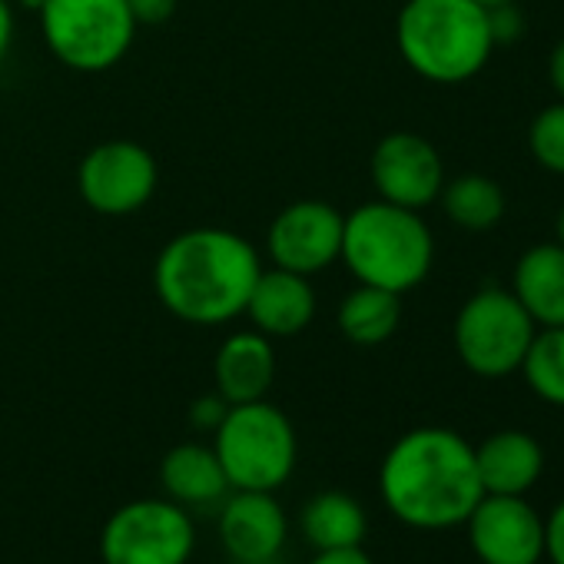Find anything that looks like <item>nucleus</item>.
Listing matches in <instances>:
<instances>
[{
  "mask_svg": "<svg viewBox=\"0 0 564 564\" xmlns=\"http://www.w3.org/2000/svg\"><path fill=\"white\" fill-rule=\"evenodd\" d=\"M262 272L256 246L216 226H196L173 236L153 265V290L163 310L189 326H226L246 313Z\"/></svg>",
  "mask_w": 564,
  "mask_h": 564,
  "instance_id": "nucleus-1",
  "label": "nucleus"
},
{
  "mask_svg": "<svg viewBox=\"0 0 564 564\" xmlns=\"http://www.w3.org/2000/svg\"><path fill=\"white\" fill-rule=\"evenodd\" d=\"M379 491L386 508L409 528H458L485 495L475 468V445L452 429H412L386 452Z\"/></svg>",
  "mask_w": 564,
  "mask_h": 564,
  "instance_id": "nucleus-2",
  "label": "nucleus"
},
{
  "mask_svg": "<svg viewBox=\"0 0 564 564\" xmlns=\"http://www.w3.org/2000/svg\"><path fill=\"white\" fill-rule=\"evenodd\" d=\"M395 44L409 70L445 87L478 77L495 51L488 11L475 0H405Z\"/></svg>",
  "mask_w": 564,
  "mask_h": 564,
  "instance_id": "nucleus-3",
  "label": "nucleus"
},
{
  "mask_svg": "<svg viewBox=\"0 0 564 564\" xmlns=\"http://www.w3.org/2000/svg\"><path fill=\"white\" fill-rule=\"evenodd\" d=\"M339 259L362 286L402 296L422 286L432 272L435 239L429 223L415 209L372 199L346 216Z\"/></svg>",
  "mask_w": 564,
  "mask_h": 564,
  "instance_id": "nucleus-4",
  "label": "nucleus"
},
{
  "mask_svg": "<svg viewBox=\"0 0 564 564\" xmlns=\"http://www.w3.org/2000/svg\"><path fill=\"white\" fill-rule=\"evenodd\" d=\"M213 435V452L232 491H275L296 468V429L286 412L265 399L229 405Z\"/></svg>",
  "mask_w": 564,
  "mask_h": 564,
  "instance_id": "nucleus-5",
  "label": "nucleus"
},
{
  "mask_svg": "<svg viewBox=\"0 0 564 564\" xmlns=\"http://www.w3.org/2000/svg\"><path fill=\"white\" fill-rule=\"evenodd\" d=\"M37 18L47 51L80 74L117 67L137 41L127 0H47Z\"/></svg>",
  "mask_w": 564,
  "mask_h": 564,
  "instance_id": "nucleus-6",
  "label": "nucleus"
},
{
  "mask_svg": "<svg viewBox=\"0 0 564 564\" xmlns=\"http://www.w3.org/2000/svg\"><path fill=\"white\" fill-rule=\"evenodd\" d=\"M538 326L511 290H478L455 316L452 343L462 366L481 379H505L521 369Z\"/></svg>",
  "mask_w": 564,
  "mask_h": 564,
  "instance_id": "nucleus-7",
  "label": "nucleus"
},
{
  "mask_svg": "<svg viewBox=\"0 0 564 564\" xmlns=\"http://www.w3.org/2000/svg\"><path fill=\"white\" fill-rule=\"evenodd\" d=\"M196 528L183 505L140 498L117 508L100 531L104 564H189Z\"/></svg>",
  "mask_w": 564,
  "mask_h": 564,
  "instance_id": "nucleus-8",
  "label": "nucleus"
},
{
  "mask_svg": "<svg viewBox=\"0 0 564 564\" xmlns=\"http://www.w3.org/2000/svg\"><path fill=\"white\" fill-rule=\"evenodd\" d=\"M160 183L153 153L133 140H107L77 166V193L100 216H130L143 209Z\"/></svg>",
  "mask_w": 564,
  "mask_h": 564,
  "instance_id": "nucleus-9",
  "label": "nucleus"
},
{
  "mask_svg": "<svg viewBox=\"0 0 564 564\" xmlns=\"http://www.w3.org/2000/svg\"><path fill=\"white\" fill-rule=\"evenodd\" d=\"M346 213L323 199H296L279 209L265 232V252L275 269L296 275H319L343 256Z\"/></svg>",
  "mask_w": 564,
  "mask_h": 564,
  "instance_id": "nucleus-10",
  "label": "nucleus"
},
{
  "mask_svg": "<svg viewBox=\"0 0 564 564\" xmlns=\"http://www.w3.org/2000/svg\"><path fill=\"white\" fill-rule=\"evenodd\" d=\"M369 176L379 199L422 213L438 199L445 186V163L435 143H429L419 133L395 130L376 143Z\"/></svg>",
  "mask_w": 564,
  "mask_h": 564,
  "instance_id": "nucleus-11",
  "label": "nucleus"
},
{
  "mask_svg": "<svg viewBox=\"0 0 564 564\" xmlns=\"http://www.w3.org/2000/svg\"><path fill=\"white\" fill-rule=\"evenodd\" d=\"M465 524L481 564H538L544 557V518L524 495H481Z\"/></svg>",
  "mask_w": 564,
  "mask_h": 564,
  "instance_id": "nucleus-12",
  "label": "nucleus"
},
{
  "mask_svg": "<svg viewBox=\"0 0 564 564\" xmlns=\"http://www.w3.org/2000/svg\"><path fill=\"white\" fill-rule=\"evenodd\" d=\"M286 534L290 521L272 491H236L223 501L219 538L236 564H269Z\"/></svg>",
  "mask_w": 564,
  "mask_h": 564,
  "instance_id": "nucleus-13",
  "label": "nucleus"
},
{
  "mask_svg": "<svg viewBox=\"0 0 564 564\" xmlns=\"http://www.w3.org/2000/svg\"><path fill=\"white\" fill-rule=\"evenodd\" d=\"M242 316H249L252 329L269 339L300 336L316 319V290L306 275L275 269V265L262 269Z\"/></svg>",
  "mask_w": 564,
  "mask_h": 564,
  "instance_id": "nucleus-14",
  "label": "nucleus"
},
{
  "mask_svg": "<svg viewBox=\"0 0 564 564\" xmlns=\"http://www.w3.org/2000/svg\"><path fill=\"white\" fill-rule=\"evenodd\" d=\"M213 379H216V392L229 405L265 399L272 389V379H275L272 339L256 329L226 336L213 359Z\"/></svg>",
  "mask_w": 564,
  "mask_h": 564,
  "instance_id": "nucleus-15",
  "label": "nucleus"
},
{
  "mask_svg": "<svg viewBox=\"0 0 564 564\" xmlns=\"http://www.w3.org/2000/svg\"><path fill=\"white\" fill-rule=\"evenodd\" d=\"M511 293L538 329L564 326V246L538 242L514 262Z\"/></svg>",
  "mask_w": 564,
  "mask_h": 564,
  "instance_id": "nucleus-16",
  "label": "nucleus"
},
{
  "mask_svg": "<svg viewBox=\"0 0 564 564\" xmlns=\"http://www.w3.org/2000/svg\"><path fill=\"white\" fill-rule=\"evenodd\" d=\"M475 468L485 495H524L544 471V452L534 435L505 429L475 448Z\"/></svg>",
  "mask_w": 564,
  "mask_h": 564,
  "instance_id": "nucleus-17",
  "label": "nucleus"
},
{
  "mask_svg": "<svg viewBox=\"0 0 564 564\" xmlns=\"http://www.w3.org/2000/svg\"><path fill=\"white\" fill-rule=\"evenodd\" d=\"M160 485H163L166 498L183 508L223 501L229 491V481H226V471H223L216 452L199 442H183L163 455Z\"/></svg>",
  "mask_w": 564,
  "mask_h": 564,
  "instance_id": "nucleus-18",
  "label": "nucleus"
},
{
  "mask_svg": "<svg viewBox=\"0 0 564 564\" xmlns=\"http://www.w3.org/2000/svg\"><path fill=\"white\" fill-rule=\"evenodd\" d=\"M303 538L316 551H339V547H362L369 518L362 505L346 491H319L300 518Z\"/></svg>",
  "mask_w": 564,
  "mask_h": 564,
  "instance_id": "nucleus-19",
  "label": "nucleus"
},
{
  "mask_svg": "<svg viewBox=\"0 0 564 564\" xmlns=\"http://www.w3.org/2000/svg\"><path fill=\"white\" fill-rule=\"evenodd\" d=\"M402 323V296L389 293V290H376V286H359L352 293L343 296L339 313H336V326L339 333L362 349L382 346L395 336Z\"/></svg>",
  "mask_w": 564,
  "mask_h": 564,
  "instance_id": "nucleus-20",
  "label": "nucleus"
},
{
  "mask_svg": "<svg viewBox=\"0 0 564 564\" xmlns=\"http://www.w3.org/2000/svg\"><path fill=\"white\" fill-rule=\"evenodd\" d=\"M438 199H442L445 216L468 232H485L498 226L505 216V189L491 176H481V173H465V176L448 180Z\"/></svg>",
  "mask_w": 564,
  "mask_h": 564,
  "instance_id": "nucleus-21",
  "label": "nucleus"
},
{
  "mask_svg": "<svg viewBox=\"0 0 564 564\" xmlns=\"http://www.w3.org/2000/svg\"><path fill=\"white\" fill-rule=\"evenodd\" d=\"M521 372L538 399L564 409V326L534 333Z\"/></svg>",
  "mask_w": 564,
  "mask_h": 564,
  "instance_id": "nucleus-22",
  "label": "nucleus"
},
{
  "mask_svg": "<svg viewBox=\"0 0 564 564\" xmlns=\"http://www.w3.org/2000/svg\"><path fill=\"white\" fill-rule=\"evenodd\" d=\"M528 150L534 163L554 176H564V100L544 107L528 127Z\"/></svg>",
  "mask_w": 564,
  "mask_h": 564,
  "instance_id": "nucleus-23",
  "label": "nucleus"
},
{
  "mask_svg": "<svg viewBox=\"0 0 564 564\" xmlns=\"http://www.w3.org/2000/svg\"><path fill=\"white\" fill-rule=\"evenodd\" d=\"M488 28H491V41L498 44H514L524 34V18L514 4H501L488 11Z\"/></svg>",
  "mask_w": 564,
  "mask_h": 564,
  "instance_id": "nucleus-24",
  "label": "nucleus"
},
{
  "mask_svg": "<svg viewBox=\"0 0 564 564\" xmlns=\"http://www.w3.org/2000/svg\"><path fill=\"white\" fill-rule=\"evenodd\" d=\"M226 412H229V402H226L219 392H209V395H203V399L193 402L189 422H193L196 429H203V432H216L219 422L226 419Z\"/></svg>",
  "mask_w": 564,
  "mask_h": 564,
  "instance_id": "nucleus-25",
  "label": "nucleus"
},
{
  "mask_svg": "<svg viewBox=\"0 0 564 564\" xmlns=\"http://www.w3.org/2000/svg\"><path fill=\"white\" fill-rule=\"evenodd\" d=\"M180 0H127V8L137 21V28H156L166 24L176 14Z\"/></svg>",
  "mask_w": 564,
  "mask_h": 564,
  "instance_id": "nucleus-26",
  "label": "nucleus"
},
{
  "mask_svg": "<svg viewBox=\"0 0 564 564\" xmlns=\"http://www.w3.org/2000/svg\"><path fill=\"white\" fill-rule=\"evenodd\" d=\"M544 554L551 564H564V501L544 521Z\"/></svg>",
  "mask_w": 564,
  "mask_h": 564,
  "instance_id": "nucleus-27",
  "label": "nucleus"
},
{
  "mask_svg": "<svg viewBox=\"0 0 564 564\" xmlns=\"http://www.w3.org/2000/svg\"><path fill=\"white\" fill-rule=\"evenodd\" d=\"M310 564H376L362 547H339V551H316Z\"/></svg>",
  "mask_w": 564,
  "mask_h": 564,
  "instance_id": "nucleus-28",
  "label": "nucleus"
},
{
  "mask_svg": "<svg viewBox=\"0 0 564 564\" xmlns=\"http://www.w3.org/2000/svg\"><path fill=\"white\" fill-rule=\"evenodd\" d=\"M547 80H551L557 100H564V37L554 44V51L547 57Z\"/></svg>",
  "mask_w": 564,
  "mask_h": 564,
  "instance_id": "nucleus-29",
  "label": "nucleus"
},
{
  "mask_svg": "<svg viewBox=\"0 0 564 564\" xmlns=\"http://www.w3.org/2000/svg\"><path fill=\"white\" fill-rule=\"evenodd\" d=\"M14 44V8H11V0H0V61L8 57Z\"/></svg>",
  "mask_w": 564,
  "mask_h": 564,
  "instance_id": "nucleus-30",
  "label": "nucleus"
},
{
  "mask_svg": "<svg viewBox=\"0 0 564 564\" xmlns=\"http://www.w3.org/2000/svg\"><path fill=\"white\" fill-rule=\"evenodd\" d=\"M18 4H21L24 11H34V14H41V8L47 4V0H18Z\"/></svg>",
  "mask_w": 564,
  "mask_h": 564,
  "instance_id": "nucleus-31",
  "label": "nucleus"
},
{
  "mask_svg": "<svg viewBox=\"0 0 564 564\" xmlns=\"http://www.w3.org/2000/svg\"><path fill=\"white\" fill-rule=\"evenodd\" d=\"M478 8H485V11H491V8H501V4H514V0H475Z\"/></svg>",
  "mask_w": 564,
  "mask_h": 564,
  "instance_id": "nucleus-32",
  "label": "nucleus"
},
{
  "mask_svg": "<svg viewBox=\"0 0 564 564\" xmlns=\"http://www.w3.org/2000/svg\"><path fill=\"white\" fill-rule=\"evenodd\" d=\"M557 242L564 246V206H561V213H557Z\"/></svg>",
  "mask_w": 564,
  "mask_h": 564,
  "instance_id": "nucleus-33",
  "label": "nucleus"
}]
</instances>
